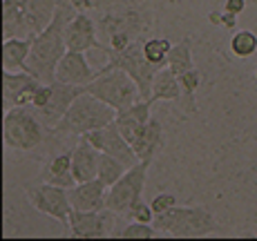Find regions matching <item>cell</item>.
I'll return each instance as SVG.
<instances>
[{
    "mask_svg": "<svg viewBox=\"0 0 257 241\" xmlns=\"http://www.w3.org/2000/svg\"><path fill=\"white\" fill-rule=\"evenodd\" d=\"M65 43L70 52H101L105 43L98 38L96 21L87 12H76V16L65 27Z\"/></svg>",
    "mask_w": 257,
    "mask_h": 241,
    "instance_id": "7c38bea8",
    "label": "cell"
},
{
    "mask_svg": "<svg viewBox=\"0 0 257 241\" xmlns=\"http://www.w3.org/2000/svg\"><path fill=\"white\" fill-rule=\"evenodd\" d=\"M179 83H181V92H184V101L188 105V112H197V105H195V92L199 90L201 85V74L199 70H188L186 74L179 76Z\"/></svg>",
    "mask_w": 257,
    "mask_h": 241,
    "instance_id": "f1b7e54d",
    "label": "cell"
},
{
    "mask_svg": "<svg viewBox=\"0 0 257 241\" xmlns=\"http://www.w3.org/2000/svg\"><path fill=\"white\" fill-rule=\"evenodd\" d=\"M96 76H98V72L92 70L90 61L85 58V52H70L67 49V54L61 58V63L56 67V81L67 83V85L85 87Z\"/></svg>",
    "mask_w": 257,
    "mask_h": 241,
    "instance_id": "9a60e30c",
    "label": "cell"
},
{
    "mask_svg": "<svg viewBox=\"0 0 257 241\" xmlns=\"http://www.w3.org/2000/svg\"><path fill=\"white\" fill-rule=\"evenodd\" d=\"M96 27H98V38L103 43L110 36H114V34H125L132 41H143L146 32L152 29V16L150 9H146L137 0V3L118 5V7L98 12Z\"/></svg>",
    "mask_w": 257,
    "mask_h": 241,
    "instance_id": "5b68a950",
    "label": "cell"
},
{
    "mask_svg": "<svg viewBox=\"0 0 257 241\" xmlns=\"http://www.w3.org/2000/svg\"><path fill=\"white\" fill-rule=\"evenodd\" d=\"M255 81H257V70H255Z\"/></svg>",
    "mask_w": 257,
    "mask_h": 241,
    "instance_id": "8d00e7d4",
    "label": "cell"
},
{
    "mask_svg": "<svg viewBox=\"0 0 257 241\" xmlns=\"http://www.w3.org/2000/svg\"><path fill=\"white\" fill-rule=\"evenodd\" d=\"M34 36H18L3 41V67L12 72H27V58Z\"/></svg>",
    "mask_w": 257,
    "mask_h": 241,
    "instance_id": "44dd1931",
    "label": "cell"
},
{
    "mask_svg": "<svg viewBox=\"0 0 257 241\" xmlns=\"http://www.w3.org/2000/svg\"><path fill=\"white\" fill-rule=\"evenodd\" d=\"M23 7H25V25H27L29 36H38L54 21L58 0H23Z\"/></svg>",
    "mask_w": 257,
    "mask_h": 241,
    "instance_id": "d6986e66",
    "label": "cell"
},
{
    "mask_svg": "<svg viewBox=\"0 0 257 241\" xmlns=\"http://www.w3.org/2000/svg\"><path fill=\"white\" fill-rule=\"evenodd\" d=\"M150 205H152V210H155V214H164L170 208H175L177 199H175V194H170V192H161L150 201Z\"/></svg>",
    "mask_w": 257,
    "mask_h": 241,
    "instance_id": "d6a6232c",
    "label": "cell"
},
{
    "mask_svg": "<svg viewBox=\"0 0 257 241\" xmlns=\"http://www.w3.org/2000/svg\"><path fill=\"white\" fill-rule=\"evenodd\" d=\"M118 217L114 210L103 208V210H72L67 228H70L72 237L78 239H103V237H114Z\"/></svg>",
    "mask_w": 257,
    "mask_h": 241,
    "instance_id": "30bf717a",
    "label": "cell"
},
{
    "mask_svg": "<svg viewBox=\"0 0 257 241\" xmlns=\"http://www.w3.org/2000/svg\"><path fill=\"white\" fill-rule=\"evenodd\" d=\"M132 147H135L139 161H155V156L164 147V125H161V121H157L152 116L148 121V125L141 130V134L137 136Z\"/></svg>",
    "mask_w": 257,
    "mask_h": 241,
    "instance_id": "ffe728a7",
    "label": "cell"
},
{
    "mask_svg": "<svg viewBox=\"0 0 257 241\" xmlns=\"http://www.w3.org/2000/svg\"><path fill=\"white\" fill-rule=\"evenodd\" d=\"M168 67L181 76L186 74L188 70H195V58H192V47H190V41H181L177 45H172L170 49V56H168Z\"/></svg>",
    "mask_w": 257,
    "mask_h": 241,
    "instance_id": "d4e9b609",
    "label": "cell"
},
{
    "mask_svg": "<svg viewBox=\"0 0 257 241\" xmlns=\"http://www.w3.org/2000/svg\"><path fill=\"white\" fill-rule=\"evenodd\" d=\"M155 210H152L150 203H146V201H137L135 205L130 208V212H127V219L130 221H141V223H155Z\"/></svg>",
    "mask_w": 257,
    "mask_h": 241,
    "instance_id": "1f68e13d",
    "label": "cell"
},
{
    "mask_svg": "<svg viewBox=\"0 0 257 241\" xmlns=\"http://www.w3.org/2000/svg\"><path fill=\"white\" fill-rule=\"evenodd\" d=\"M219 27L221 29H235L237 27V14L221 9V23H219Z\"/></svg>",
    "mask_w": 257,
    "mask_h": 241,
    "instance_id": "836d02e7",
    "label": "cell"
},
{
    "mask_svg": "<svg viewBox=\"0 0 257 241\" xmlns=\"http://www.w3.org/2000/svg\"><path fill=\"white\" fill-rule=\"evenodd\" d=\"M172 43L168 38H146L143 41V56L152 63V65L168 67V56H170Z\"/></svg>",
    "mask_w": 257,
    "mask_h": 241,
    "instance_id": "4316f807",
    "label": "cell"
},
{
    "mask_svg": "<svg viewBox=\"0 0 257 241\" xmlns=\"http://www.w3.org/2000/svg\"><path fill=\"white\" fill-rule=\"evenodd\" d=\"M155 103L157 101H152V98H141V101L135 103V105L116 112L114 123L118 125L121 134L125 136L130 143H135L137 136L141 134V130L148 125V121L152 119V105H155Z\"/></svg>",
    "mask_w": 257,
    "mask_h": 241,
    "instance_id": "2e32d148",
    "label": "cell"
},
{
    "mask_svg": "<svg viewBox=\"0 0 257 241\" xmlns=\"http://www.w3.org/2000/svg\"><path fill=\"white\" fill-rule=\"evenodd\" d=\"M78 9L74 7L70 0H58V9L54 21L47 25L45 32L34 36L32 52L27 58V72L34 74L38 81L54 83L56 81V67L61 58L67 54L65 43V27L67 23L76 16Z\"/></svg>",
    "mask_w": 257,
    "mask_h": 241,
    "instance_id": "6da1fadb",
    "label": "cell"
},
{
    "mask_svg": "<svg viewBox=\"0 0 257 241\" xmlns=\"http://www.w3.org/2000/svg\"><path fill=\"white\" fill-rule=\"evenodd\" d=\"M159 234V230L155 228V223H141V221H130L127 225H123L121 230H116L114 237L121 239H152Z\"/></svg>",
    "mask_w": 257,
    "mask_h": 241,
    "instance_id": "f546056e",
    "label": "cell"
},
{
    "mask_svg": "<svg viewBox=\"0 0 257 241\" xmlns=\"http://www.w3.org/2000/svg\"><path fill=\"white\" fill-rule=\"evenodd\" d=\"M18 36H29L23 0H3V41Z\"/></svg>",
    "mask_w": 257,
    "mask_h": 241,
    "instance_id": "cb8c5ba5",
    "label": "cell"
},
{
    "mask_svg": "<svg viewBox=\"0 0 257 241\" xmlns=\"http://www.w3.org/2000/svg\"><path fill=\"white\" fill-rule=\"evenodd\" d=\"M125 170H127V165L123 163V161H118L116 156H110V154H105V152H101V159H98V179H101L107 188L114 185L116 181L125 174Z\"/></svg>",
    "mask_w": 257,
    "mask_h": 241,
    "instance_id": "484cf974",
    "label": "cell"
},
{
    "mask_svg": "<svg viewBox=\"0 0 257 241\" xmlns=\"http://www.w3.org/2000/svg\"><path fill=\"white\" fill-rule=\"evenodd\" d=\"M83 139L90 141L98 152H105V154H110V156H116V159L123 161L127 168L139 163V156H137L135 147H132L130 141L121 134L116 123H110V125H105V127H98V130L87 132V134H83Z\"/></svg>",
    "mask_w": 257,
    "mask_h": 241,
    "instance_id": "8fae6325",
    "label": "cell"
},
{
    "mask_svg": "<svg viewBox=\"0 0 257 241\" xmlns=\"http://www.w3.org/2000/svg\"><path fill=\"white\" fill-rule=\"evenodd\" d=\"M43 81H38L34 74L29 72H3V105L5 110L18 105H29L32 103L34 92L41 87Z\"/></svg>",
    "mask_w": 257,
    "mask_h": 241,
    "instance_id": "4fadbf2b",
    "label": "cell"
},
{
    "mask_svg": "<svg viewBox=\"0 0 257 241\" xmlns=\"http://www.w3.org/2000/svg\"><path fill=\"white\" fill-rule=\"evenodd\" d=\"M107 199V185L101 179L83 181L70 188V201L74 210H103Z\"/></svg>",
    "mask_w": 257,
    "mask_h": 241,
    "instance_id": "ac0fdd59",
    "label": "cell"
},
{
    "mask_svg": "<svg viewBox=\"0 0 257 241\" xmlns=\"http://www.w3.org/2000/svg\"><path fill=\"white\" fill-rule=\"evenodd\" d=\"M83 92H85V87L67 85V83L54 81L52 83V94H49V101L45 103V107H41V110H38V116H41L43 125L52 132L54 125H56V123L65 116V112L70 110L74 98L81 96Z\"/></svg>",
    "mask_w": 257,
    "mask_h": 241,
    "instance_id": "5bb4252c",
    "label": "cell"
},
{
    "mask_svg": "<svg viewBox=\"0 0 257 241\" xmlns=\"http://www.w3.org/2000/svg\"><path fill=\"white\" fill-rule=\"evenodd\" d=\"M98 159H101V152L90 141L78 136V143L72 150V172L76 183L98 179Z\"/></svg>",
    "mask_w": 257,
    "mask_h": 241,
    "instance_id": "e0dca14e",
    "label": "cell"
},
{
    "mask_svg": "<svg viewBox=\"0 0 257 241\" xmlns=\"http://www.w3.org/2000/svg\"><path fill=\"white\" fill-rule=\"evenodd\" d=\"M107 56V65L101 70H125L135 78V83L139 85L141 96L150 98L152 94V81H155V74L161 70L159 65H152L146 56H143V41H135L130 47H125L123 52H105Z\"/></svg>",
    "mask_w": 257,
    "mask_h": 241,
    "instance_id": "ba28073f",
    "label": "cell"
},
{
    "mask_svg": "<svg viewBox=\"0 0 257 241\" xmlns=\"http://www.w3.org/2000/svg\"><path fill=\"white\" fill-rule=\"evenodd\" d=\"M25 194H27L29 203L34 205V210L45 217H52L61 223L67 225L70 221V212H72V201H70V190L61 188V185L47 183H27L25 185Z\"/></svg>",
    "mask_w": 257,
    "mask_h": 241,
    "instance_id": "9c48e42d",
    "label": "cell"
},
{
    "mask_svg": "<svg viewBox=\"0 0 257 241\" xmlns=\"http://www.w3.org/2000/svg\"><path fill=\"white\" fill-rule=\"evenodd\" d=\"M114 121H116L114 107H110L107 103H103L101 98H96L94 94H90V92H83L81 96L74 98V103L70 105V110L65 112V116L54 125L52 134L83 136V134H87V132L105 127Z\"/></svg>",
    "mask_w": 257,
    "mask_h": 241,
    "instance_id": "7a4b0ae2",
    "label": "cell"
},
{
    "mask_svg": "<svg viewBox=\"0 0 257 241\" xmlns=\"http://www.w3.org/2000/svg\"><path fill=\"white\" fill-rule=\"evenodd\" d=\"M152 101H184V92H181V83L179 76L170 70V67H161L155 74V81H152Z\"/></svg>",
    "mask_w": 257,
    "mask_h": 241,
    "instance_id": "603a6c76",
    "label": "cell"
},
{
    "mask_svg": "<svg viewBox=\"0 0 257 241\" xmlns=\"http://www.w3.org/2000/svg\"><path fill=\"white\" fill-rule=\"evenodd\" d=\"M78 12H105V9L118 7V5L137 3V0H70Z\"/></svg>",
    "mask_w": 257,
    "mask_h": 241,
    "instance_id": "4dcf8cb0",
    "label": "cell"
},
{
    "mask_svg": "<svg viewBox=\"0 0 257 241\" xmlns=\"http://www.w3.org/2000/svg\"><path fill=\"white\" fill-rule=\"evenodd\" d=\"M230 52L237 58H250L257 52V34L250 29H237L230 36Z\"/></svg>",
    "mask_w": 257,
    "mask_h": 241,
    "instance_id": "83f0119b",
    "label": "cell"
},
{
    "mask_svg": "<svg viewBox=\"0 0 257 241\" xmlns=\"http://www.w3.org/2000/svg\"><path fill=\"white\" fill-rule=\"evenodd\" d=\"M208 23L215 25V27H219V23H221V12H210V14H208Z\"/></svg>",
    "mask_w": 257,
    "mask_h": 241,
    "instance_id": "d590c367",
    "label": "cell"
},
{
    "mask_svg": "<svg viewBox=\"0 0 257 241\" xmlns=\"http://www.w3.org/2000/svg\"><path fill=\"white\" fill-rule=\"evenodd\" d=\"M85 92H90L96 98H101L103 103H107L110 107H114L116 112L125 110V107L135 105L141 101V90L135 83V78L130 76L125 70H101L98 76L94 78L90 85H85Z\"/></svg>",
    "mask_w": 257,
    "mask_h": 241,
    "instance_id": "8992f818",
    "label": "cell"
},
{
    "mask_svg": "<svg viewBox=\"0 0 257 241\" xmlns=\"http://www.w3.org/2000/svg\"><path fill=\"white\" fill-rule=\"evenodd\" d=\"M150 165H152V161H139V163H135L132 168H127L125 174H123L114 185L107 188V199H105L107 208L114 210L121 217H127L132 205L143 199V190H146Z\"/></svg>",
    "mask_w": 257,
    "mask_h": 241,
    "instance_id": "52a82bcc",
    "label": "cell"
},
{
    "mask_svg": "<svg viewBox=\"0 0 257 241\" xmlns=\"http://www.w3.org/2000/svg\"><path fill=\"white\" fill-rule=\"evenodd\" d=\"M224 9H226V12H233V14H237V16H239V14L246 9V0H226V3H224Z\"/></svg>",
    "mask_w": 257,
    "mask_h": 241,
    "instance_id": "e575fe53",
    "label": "cell"
},
{
    "mask_svg": "<svg viewBox=\"0 0 257 241\" xmlns=\"http://www.w3.org/2000/svg\"><path fill=\"white\" fill-rule=\"evenodd\" d=\"M155 228L172 237H206L219 230V219L204 205H179L155 217Z\"/></svg>",
    "mask_w": 257,
    "mask_h": 241,
    "instance_id": "3957f363",
    "label": "cell"
},
{
    "mask_svg": "<svg viewBox=\"0 0 257 241\" xmlns=\"http://www.w3.org/2000/svg\"><path fill=\"white\" fill-rule=\"evenodd\" d=\"M3 139L5 145L16 152L36 150L45 139V125H43L38 112L32 105H18L5 110Z\"/></svg>",
    "mask_w": 257,
    "mask_h": 241,
    "instance_id": "277c9868",
    "label": "cell"
},
{
    "mask_svg": "<svg viewBox=\"0 0 257 241\" xmlns=\"http://www.w3.org/2000/svg\"><path fill=\"white\" fill-rule=\"evenodd\" d=\"M41 179L67 190L74 188L76 179H74V172H72V152H63V154L54 156L45 165V170L41 172Z\"/></svg>",
    "mask_w": 257,
    "mask_h": 241,
    "instance_id": "7402d4cb",
    "label": "cell"
}]
</instances>
